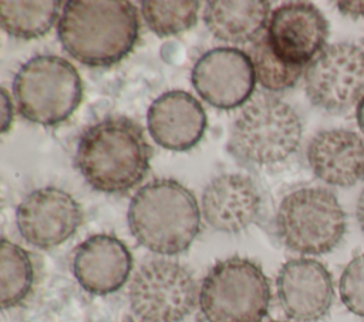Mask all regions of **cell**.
<instances>
[{
  "label": "cell",
  "mask_w": 364,
  "mask_h": 322,
  "mask_svg": "<svg viewBox=\"0 0 364 322\" xmlns=\"http://www.w3.org/2000/svg\"><path fill=\"white\" fill-rule=\"evenodd\" d=\"M128 298L132 312L142 322H181L195 309L199 288L186 267L158 258L136 270Z\"/></svg>",
  "instance_id": "ba28073f"
},
{
  "label": "cell",
  "mask_w": 364,
  "mask_h": 322,
  "mask_svg": "<svg viewBox=\"0 0 364 322\" xmlns=\"http://www.w3.org/2000/svg\"><path fill=\"white\" fill-rule=\"evenodd\" d=\"M297 112L273 95H260L243 106L228 140L237 159L255 166H274L293 156L301 142Z\"/></svg>",
  "instance_id": "277c9868"
},
{
  "label": "cell",
  "mask_w": 364,
  "mask_h": 322,
  "mask_svg": "<svg viewBox=\"0 0 364 322\" xmlns=\"http://www.w3.org/2000/svg\"><path fill=\"white\" fill-rule=\"evenodd\" d=\"M270 3L264 0H212L208 1L203 20L208 30L230 44L257 41L269 24Z\"/></svg>",
  "instance_id": "ac0fdd59"
},
{
  "label": "cell",
  "mask_w": 364,
  "mask_h": 322,
  "mask_svg": "<svg viewBox=\"0 0 364 322\" xmlns=\"http://www.w3.org/2000/svg\"><path fill=\"white\" fill-rule=\"evenodd\" d=\"M132 270L128 247L111 234H95L74 251L73 272L77 282L90 294L108 295L118 291Z\"/></svg>",
  "instance_id": "2e32d148"
},
{
  "label": "cell",
  "mask_w": 364,
  "mask_h": 322,
  "mask_svg": "<svg viewBox=\"0 0 364 322\" xmlns=\"http://www.w3.org/2000/svg\"><path fill=\"white\" fill-rule=\"evenodd\" d=\"M337 7L341 14L351 18L364 17V1H337Z\"/></svg>",
  "instance_id": "d4e9b609"
},
{
  "label": "cell",
  "mask_w": 364,
  "mask_h": 322,
  "mask_svg": "<svg viewBox=\"0 0 364 322\" xmlns=\"http://www.w3.org/2000/svg\"><path fill=\"white\" fill-rule=\"evenodd\" d=\"M152 148L144 129L127 116H108L82 131L75 167L104 193H124L139 184L151 165Z\"/></svg>",
  "instance_id": "6da1fadb"
},
{
  "label": "cell",
  "mask_w": 364,
  "mask_h": 322,
  "mask_svg": "<svg viewBox=\"0 0 364 322\" xmlns=\"http://www.w3.org/2000/svg\"><path fill=\"white\" fill-rule=\"evenodd\" d=\"M270 322H291V321H270Z\"/></svg>",
  "instance_id": "83f0119b"
},
{
  "label": "cell",
  "mask_w": 364,
  "mask_h": 322,
  "mask_svg": "<svg viewBox=\"0 0 364 322\" xmlns=\"http://www.w3.org/2000/svg\"><path fill=\"white\" fill-rule=\"evenodd\" d=\"M252 61L259 84L273 92L293 88L304 72V67L290 65L282 61L270 48L266 34L262 35L252 48Z\"/></svg>",
  "instance_id": "7402d4cb"
},
{
  "label": "cell",
  "mask_w": 364,
  "mask_h": 322,
  "mask_svg": "<svg viewBox=\"0 0 364 322\" xmlns=\"http://www.w3.org/2000/svg\"><path fill=\"white\" fill-rule=\"evenodd\" d=\"M63 48L88 67H109L124 60L139 34L136 7L128 0L65 1L58 20Z\"/></svg>",
  "instance_id": "7a4b0ae2"
},
{
  "label": "cell",
  "mask_w": 364,
  "mask_h": 322,
  "mask_svg": "<svg viewBox=\"0 0 364 322\" xmlns=\"http://www.w3.org/2000/svg\"><path fill=\"white\" fill-rule=\"evenodd\" d=\"M262 197L255 182L240 173L213 177L202 193V214L216 231L236 234L255 223Z\"/></svg>",
  "instance_id": "9a60e30c"
},
{
  "label": "cell",
  "mask_w": 364,
  "mask_h": 322,
  "mask_svg": "<svg viewBox=\"0 0 364 322\" xmlns=\"http://www.w3.org/2000/svg\"><path fill=\"white\" fill-rule=\"evenodd\" d=\"M142 17L159 37L173 35L189 30L196 24L199 1H141Z\"/></svg>",
  "instance_id": "44dd1931"
},
{
  "label": "cell",
  "mask_w": 364,
  "mask_h": 322,
  "mask_svg": "<svg viewBox=\"0 0 364 322\" xmlns=\"http://www.w3.org/2000/svg\"><path fill=\"white\" fill-rule=\"evenodd\" d=\"M270 284L262 267L243 257L218 261L199 287L205 322H262L270 306Z\"/></svg>",
  "instance_id": "5b68a950"
},
{
  "label": "cell",
  "mask_w": 364,
  "mask_h": 322,
  "mask_svg": "<svg viewBox=\"0 0 364 322\" xmlns=\"http://www.w3.org/2000/svg\"><path fill=\"white\" fill-rule=\"evenodd\" d=\"M355 217H357V223L361 228V231L364 233V189L360 193L358 199H357V204H355Z\"/></svg>",
  "instance_id": "484cf974"
},
{
  "label": "cell",
  "mask_w": 364,
  "mask_h": 322,
  "mask_svg": "<svg viewBox=\"0 0 364 322\" xmlns=\"http://www.w3.org/2000/svg\"><path fill=\"white\" fill-rule=\"evenodd\" d=\"M338 291L344 306L351 313L364 318V252L355 255L344 267Z\"/></svg>",
  "instance_id": "603a6c76"
},
{
  "label": "cell",
  "mask_w": 364,
  "mask_h": 322,
  "mask_svg": "<svg viewBox=\"0 0 364 322\" xmlns=\"http://www.w3.org/2000/svg\"><path fill=\"white\" fill-rule=\"evenodd\" d=\"M279 240L303 255L333 251L347 231V216L337 196L323 187H301L283 197L276 214Z\"/></svg>",
  "instance_id": "52a82bcc"
},
{
  "label": "cell",
  "mask_w": 364,
  "mask_h": 322,
  "mask_svg": "<svg viewBox=\"0 0 364 322\" xmlns=\"http://www.w3.org/2000/svg\"><path fill=\"white\" fill-rule=\"evenodd\" d=\"M266 38L282 61L304 67L326 48L328 23L313 3L287 1L273 10Z\"/></svg>",
  "instance_id": "7c38bea8"
},
{
  "label": "cell",
  "mask_w": 364,
  "mask_h": 322,
  "mask_svg": "<svg viewBox=\"0 0 364 322\" xmlns=\"http://www.w3.org/2000/svg\"><path fill=\"white\" fill-rule=\"evenodd\" d=\"M61 1L34 0V1H0L1 28L21 40H33L47 34L58 18Z\"/></svg>",
  "instance_id": "d6986e66"
},
{
  "label": "cell",
  "mask_w": 364,
  "mask_h": 322,
  "mask_svg": "<svg viewBox=\"0 0 364 322\" xmlns=\"http://www.w3.org/2000/svg\"><path fill=\"white\" fill-rule=\"evenodd\" d=\"M192 85L200 98L218 109H235L255 91L252 57L235 47H216L203 52L192 68Z\"/></svg>",
  "instance_id": "30bf717a"
},
{
  "label": "cell",
  "mask_w": 364,
  "mask_h": 322,
  "mask_svg": "<svg viewBox=\"0 0 364 322\" xmlns=\"http://www.w3.org/2000/svg\"><path fill=\"white\" fill-rule=\"evenodd\" d=\"M355 119H357V125H358L360 131L364 135V96L361 98V101L355 106Z\"/></svg>",
  "instance_id": "4316f807"
},
{
  "label": "cell",
  "mask_w": 364,
  "mask_h": 322,
  "mask_svg": "<svg viewBox=\"0 0 364 322\" xmlns=\"http://www.w3.org/2000/svg\"><path fill=\"white\" fill-rule=\"evenodd\" d=\"M128 226L135 240L161 255L186 251L200 228L195 194L173 179H155L132 196Z\"/></svg>",
  "instance_id": "3957f363"
},
{
  "label": "cell",
  "mask_w": 364,
  "mask_h": 322,
  "mask_svg": "<svg viewBox=\"0 0 364 322\" xmlns=\"http://www.w3.org/2000/svg\"><path fill=\"white\" fill-rule=\"evenodd\" d=\"M307 162L321 182L353 187L364 180V139L348 129L318 131L307 145Z\"/></svg>",
  "instance_id": "e0dca14e"
},
{
  "label": "cell",
  "mask_w": 364,
  "mask_h": 322,
  "mask_svg": "<svg viewBox=\"0 0 364 322\" xmlns=\"http://www.w3.org/2000/svg\"><path fill=\"white\" fill-rule=\"evenodd\" d=\"M34 265L30 254L18 244L3 238L0 243V302L3 309L21 304L31 291Z\"/></svg>",
  "instance_id": "ffe728a7"
},
{
  "label": "cell",
  "mask_w": 364,
  "mask_h": 322,
  "mask_svg": "<svg viewBox=\"0 0 364 322\" xmlns=\"http://www.w3.org/2000/svg\"><path fill=\"white\" fill-rule=\"evenodd\" d=\"M304 91L318 109L338 115L364 96V50L353 43L327 45L304 70Z\"/></svg>",
  "instance_id": "9c48e42d"
},
{
  "label": "cell",
  "mask_w": 364,
  "mask_h": 322,
  "mask_svg": "<svg viewBox=\"0 0 364 322\" xmlns=\"http://www.w3.org/2000/svg\"><path fill=\"white\" fill-rule=\"evenodd\" d=\"M16 224L21 237L43 250L61 245L82 224L78 201L65 190L47 186L30 191L16 210Z\"/></svg>",
  "instance_id": "8fae6325"
},
{
  "label": "cell",
  "mask_w": 364,
  "mask_h": 322,
  "mask_svg": "<svg viewBox=\"0 0 364 322\" xmlns=\"http://www.w3.org/2000/svg\"><path fill=\"white\" fill-rule=\"evenodd\" d=\"M276 289L280 306L293 322H318L334 301L333 277L314 258H291L279 270Z\"/></svg>",
  "instance_id": "4fadbf2b"
},
{
  "label": "cell",
  "mask_w": 364,
  "mask_h": 322,
  "mask_svg": "<svg viewBox=\"0 0 364 322\" xmlns=\"http://www.w3.org/2000/svg\"><path fill=\"white\" fill-rule=\"evenodd\" d=\"M148 132L168 150H189L203 138L208 116L202 104L189 92L173 89L159 95L146 112Z\"/></svg>",
  "instance_id": "5bb4252c"
},
{
  "label": "cell",
  "mask_w": 364,
  "mask_h": 322,
  "mask_svg": "<svg viewBox=\"0 0 364 322\" xmlns=\"http://www.w3.org/2000/svg\"><path fill=\"white\" fill-rule=\"evenodd\" d=\"M13 95L23 118L54 126L67 121L81 104L82 81L77 68L65 58L36 55L16 72Z\"/></svg>",
  "instance_id": "8992f818"
},
{
  "label": "cell",
  "mask_w": 364,
  "mask_h": 322,
  "mask_svg": "<svg viewBox=\"0 0 364 322\" xmlns=\"http://www.w3.org/2000/svg\"><path fill=\"white\" fill-rule=\"evenodd\" d=\"M1 133H6L11 123H13V102L10 98V94L7 92V89L3 87L1 88Z\"/></svg>",
  "instance_id": "cb8c5ba5"
}]
</instances>
